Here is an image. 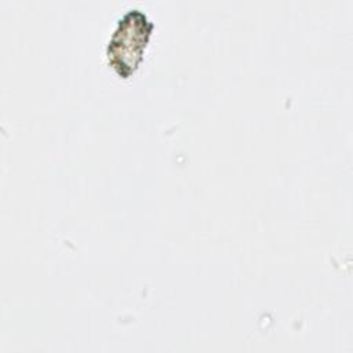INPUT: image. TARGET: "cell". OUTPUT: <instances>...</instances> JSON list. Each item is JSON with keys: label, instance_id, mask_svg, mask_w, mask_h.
<instances>
[{"label": "cell", "instance_id": "1", "mask_svg": "<svg viewBox=\"0 0 353 353\" xmlns=\"http://www.w3.org/2000/svg\"><path fill=\"white\" fill-rule=\"evenodd\" d=\"M152 30L153 23L138 8L128 10L119 19L108 46V58L120 76L127 77L137 69Z\"/></svg>", "mask_w": 353, "mask_h": 353}]
</instances>
